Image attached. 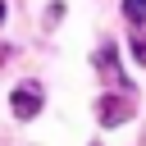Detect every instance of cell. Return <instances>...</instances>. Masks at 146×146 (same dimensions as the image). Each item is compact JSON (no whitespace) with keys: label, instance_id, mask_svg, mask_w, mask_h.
Returning <instances> with one entry per match:
<instances>
[{"label":"cell","instance_id":"cell-7","mask_svg":"<svg viewBox=\"0 0 146 146\" xmlns=\"http://www.w3.org/2000/svg\"><path fill=\"white\" fill-rule=\"evenodd\" d=\"M5 14H9V9H5V0H0V23H5Z\"/></svg>","mask_w":146,"mask_h":146},{"label":"cell","instance_id":"cell-1","mask_svg":"<svg viewBox=\"0 0 146 146\" xmlns=\"http://www.w3.org/2000/svg\"><path fill=\"white\" fill-rule=\"evenodd\" d=\"M128 114H132V91H128V96H100V100H96V119H100V128H119Z\"/></svg>","mask_w":146,"mask_h":146},{"label":"cell","instance_id":"cell-5","mask_svg":"<svg viewBox=\"0 0 146 146\" xmlns=\"http://www.w3.org/2000/svg\"><path fill=\"white\" fill-rule=\"evenodd\" d=\"M128 46H132V59H137V64H146V32H141V36H132Z\"/></svg>","mask_w":146,"mask_h":146},{"label":"cell","instance_id":"cell-2","mask_svg":"<svg viewBox=\"0 0 146 146\" xmlns=\"http://www.w3.org/2000/svg\"><path fill=\"white\" fill-rule=\"evenodd\" d=\"M9 105H14V114H18L23 123H27V119H36V114H41V87H36V82H23V87H14Z\"/></svg>","mask_w":146,"mask_h":146},{"label":"cell","instance_id":"cell-4","mask_svg":"<svg viewBox=\"0 0 146 146\" xmlns=\"http://www.w3.org/2000/svg\"><path fill=\"white\" fill-rule=\"evenodd\" d=\"M123 18L137 23V27H146V0H123Z\"/></svg>","mask_w":146,"mask_h":146},{"label":"cell","instance_id":"cell-3","mask_svg":"<svg viewBox=\"0 0 146 146\" xmlns=\"http://www.w3.org/2000/svg\"><path fill=\"white\" fill-rule=\"evenodd\" d=\"M91 64L105 73V82H114V87H123V91H132L128 87V78H123V68H119V55H114V46H100L96 55H91Z\"/></svg>","mask_w":146,"mask_h":146},{"label":"cell","instance_id":"cell-6","mask_svg":"<svg viewBox=\"0 0 146 146\" xmlns=\"http://www.w3.org/2000/svg\"><path fill=\"white\" fill-rule=\"evenodd\" d=\"M9 55H14V46H9V41H0V64H5Z\"/></svg>","mask_w":146,"mask_h":146}]
</instances>
